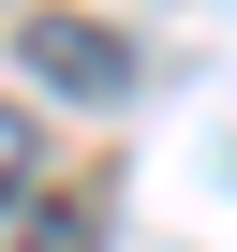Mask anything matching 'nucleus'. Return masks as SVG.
<instances>
[{
	"label": "nucleus",
	"instance_id": "f03ea898",
	"mask_svg": "<svg viewBox=\"0 0 237 252\" xmlns=\"http://www.w3.org/2000/svg\"><path fill=\"white\" fill-rule=\"evenodd\" d=\"M15 178H30V119L0 104V208H15Z\"/></svg>",
	"mask_w": 237,
	"mask_h": 252
},
{
	"label": "nucleus",
	"instance_id": "f257e3e1",
	"mask_svg": "<svg viewBox=\"0 0 237 252\" xmlns=\"http://www.w3.org/2000/svg\"><path fill=\"white\" fill-rule=\"evenodd\" d=\"M30 60H45V89H74V104H118V89H134L118 30H74V15H45V30H30Z\"/></svg>",
	"mask_w": 237,
	"mask_h": 252
}]
</instances>
